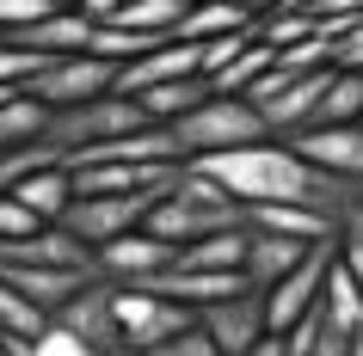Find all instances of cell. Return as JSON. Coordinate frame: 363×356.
<instances>
[{
    "mask_svg": "<svg viewBox=\"0 0 363 356\" xmlns=\"http://www.w3.org/2000/svg\"><path fill=\"white\" fill-rule=\"evenodd\" d=\"M191 166L210 172L240 209L247 203H302L308 172H314L277 135H259V142H240V148H216V154H191Z\"/></svg>",
    "mask_w": 363,
    "mask_h": 356,
    "instance_id": "obj_1",
    "label": "cell"
},
{
    "mask_svg": "<svg viewBox=\"0 0 363 356\" xmlns=\"http://www.w3.org/2000/svg\"><path fill=\"white\" fill-rule=\"evenodd\" d=\"M172 142H179V154L191 160V154H216V148H240V142H259L265 135V123H259V111H252L247 98H228V93H203L197 105H185V111L167 123Z\"/></svg>",
    "mask_w": 363,
    "mask_h": 356,
    "instance_id": "obj_2",
    "label": "cell"
},
{
    "mask_svg": "<svg viewBox=\"0 0 363 356\" xmlns=\"http://www.w3.org/2000/svg\"><path fill=\"white\" fill-rule=\"evenodd\" d=\"M172 178V172H167ZM167 178H154V185H135V190H93V197H68V209H62L56 222L74 234L80 246H99L111 240V234H130V227L148 222L154 197L167 190Z\"/></svg>",
    "mask_w": 363,
    "mask_h": 356,
    "instance_id": "obj_3",
    "label": "cell"
},
{
    "mask_svg": "<svg viewBox=\"0 0 363 356\" xmlns=\"http://www.w3.org/2000/svg\"><path fill=\"white\" fill-rule=\"evenodd\" d=\"M135 123H148V117L135 111V98L130 93H93V98H80V105H62V111H50V123H43V142L62 154H74V148H93V142H111V135L135 130Z\"/></svg>",
    "mask_w": 363,
    "mask_h": 356,
    "instance_id": "obj_4",
    "label": "cell"
},
{
    "mask_svg": "<svg viewBox=\"0 0 363 356\" xmlns=\"http://www.w3.org/2000/svg\"><path fill=\"white\" fill-rule=\"evenodd\" d=\"M111 319H117L123 350H154L160 338L191 326V307L160 295V289H148V282H111Z\"/></svg>",
    "mask_w": 363,
    "mask_h": 356,
    "instance_id": "obj_5",
    "label": "cell"
},
{
    "mask_svg": "<svg viewBox=\"0 0 363 356\" xmlns=\"http://www.w3.org/2000/svg\"><path fill=\"white\" fill-rule=\"evenodd\" d=\"M111 80H117V62L74 50V56H43L19 93H31L38 105L62 111V105H80V98H93V93H111Z\"/></svg>",
    "mask_w": 363,
    "mask_h": 356,
    "instance_id": "obj_6",
    "label": "cell"
},
{
    "mask_svg": "<svg viewBox=\"0 0 363 356\" xmlns=\"http://www.w3.org/2000/svg\"><path fill=\"white\" fill-rule=\"evenodd\" d=\"M191 319L210 332V344L222 356H240L252 344V338H265V301H259V289H228V295L203 301V307H191Z\"/></svg>",
    "mask_w": 363,
    "mask_h": 356,
    "instance_id": "obj_7",
    "label": "cell"
},
{
    "mask_svg": "<svg viewBox=\"0 0 363 356\" xmlns=\"http://www.w3.org/2000/svg\"><path fill=\"white\" fill-rule=\"evenodd\" d=\"M160 264H172V246L160 234H148V227H130V234H111V240L93 246V270L105 282H142Z\"/></svg>",
    "mask_w": 363,
    "mask_h": 356,
    "instance_id": "obj_8",
    "label": "cell"
},
{
    "mask_svg": "<svg viewBox=\"0 0 363 356\" xmlns=\"http://www.w3.org/2000/svg\"><path fill=\"white\" fill-rule=\"evenodd\" d=\"M277 142H289L296 160H308L320 172H345V178L363 172V130L357 123H308V130H289Z\"/></svg>",
    "mask_w": 363,
    "mask_h": 356,
    "instance_id": "obj_9",
    "label": "cell"
},
{
    "mask_svg": "<svg viewBox=\"0 0 363 356\" xmlns=\"http://www.w3.org/2000/svg\"><path fill=\"white\" fill-rule=\"evenodd\" d=\"M50 319H62L74 338L99 344V350H123V338H117V319H111V282H105V277H86V282H80V289L62 301Z\"/></svg>",
    "mask_w": 363,
    "mask_h": 356,
    "instance_id": "obj_10",
    "label": "cell"
},
{
    "mask_svg": "<svg viewBox=\"0 0 363 356\" xmlns=\"http://www.w3.org/2000/svg\"><path fill=\"white\" fill-rule=\"evenodd\" d=\"M86 277H93V270H74V264H0V282L19 289V295H31L43 314H56Z\"/></svg>",
    "mask_w": 363,
    "mask_h": 356,
    "instance_id": "obj_11",
    "label": "cell"
},
{
    "mask_svg": "<svg viewBox=\"0 0 363 356\" xmlns=\"http://www.w3.org/2000/svg\"><path fill=\"white\" fill-rule=\"evenodd\" d=\"M314 240H284V234H259V227H247V252H240V282L247 289H265V282H277L289 270V264L302 258Z\"/></svg>",
    "mask_w": 363,
    "mask_h": 356,
    "instance_id": "obj_12",
    "label": "cell"
},
{
    "mask_svg": "<svg viewBox=\"0 0 363 356\" xmlns=\"http://www.w3.org/2000/svg\"><path fill=\"white\" fill-rule=\"evenodd\" d=\"M320 319L333 326V332H363V295H357V270L339 258H326L320 270Z\"/></svg>",
    "mask_w": 363,
    "mask_h": 356,
    "instance_id": "obj_13",
    "label": "cell"
},
{
    "mask_svg": "<svg viewBox=\"0 0 363 356\" xmlns=\"http://www.w3.org/2000/svg\"><path fill=\"white\" fill-rule=\"evenodd\" d=\"M240 222L259 227V234H284V240H333V222H320L302 203H247Z\"/></svg>",
    "mask_w": 363,
    "mask_h": 356,
    "instance_id": "obj_14",
    "label": "cell"
},
{
    "mask_svg": "<svg viewBox=\"0 0 363 356\" xmlns=\"http://www.w3.org/2000/svg\"><path fill=\"white\" fill-rule=\"evenodd\" d=\"M6 197H19L38 222H56L62 209H68V197H74V185H68V166H62V160H50V166H31L19 185L6 190Z\"/></svg>",
    "mask_w": 363,
    "mask_h": 356,
    "instance_id": "obj_15",
    "label": "cell"
},
{
    "mask_svg": "<svg viewBox=\"0 0 363 356\" xmlns=\"http://www.w3.org/2000/svg\"><path fill=\"white\" fill-rule=\"evenodd\" d=\"M247 25H252V13L234 6V0H191V6L179 13V25H172V38L210 43V38H222V31H247Z\"/></svg>",
    "mask_w": 363,
    "mask_h": 356,
    "instance_id": "obj_16",
    "label": "cell"
},
{
    "mask_svg": "<svg viewBox=\"0 0 363 356\" xmlns=\"http://www.w3.org/2000/svg\"><path fill=\"white\" fill-rule=\"evenodd\" d=\"M210 93V80L203 74H179V80H154V86H142L135 98V111L148 117V123H172V117L185 111V105H197V98Z\"/></svg>",
    "mask_w": 363,
    "mask_h": 356,
    "instance_id": "obj_17",
    "label": "cell"
},
{
    "mask_svg": "<svg viewBox=\"0 0 363 356\" xmlns=\"http://www.w3.org/2000/svg\"><path fill=\"white\" fill-rule=\"evenodd\" d=\"M265 68H271V43L247 38V43H240V50H234L228 62H222V68H216V74H203V80H210V93H228V98H240V93L252 86V80L265 74Z\"/></svg>",
    "mask_w": 363,
    "mask_h": 356,
    "instance_id": "obj_18",
    "label": "cell"
},
{
    "mask_svg": "<svg viewBox=\"0 0 363 356\" xmlns=\"http://www.w3.org/2000/svg\"><path fill=\"white\" fill-rule=\"evenodd\" d=\"M179 13H185V0H117L111 25H123V31H142V38H172Z\"/></svg>",
    "mask_w": 363,
    "mask_h": 356,
    "instance_id": "obj_19",
    "label": "cell"
},
{
    "mask_svg": "<svg viewBox=\"0 0 363 356\" xmlns=\"http://www.w3.org/2000/svg\"><path fill=\"white\" fill-rule=\"evenodd\" d=\"M43 123H50V105H38L31 93H6V98H0V148L38 142Z\"/></svg>",
    "mask_w": 363,
    "mask_h": 356,
    "instance_id": "obj_20",
    "label": "cell"
},
{
    "mask_svg": "<svg viewBox=\"0 0 363 356\" xmlns=\"http://www.w3.org/2000/svg\"><path fill=\"white\" fill-rule=\"evenodd\" d=\"M13 356H123V350H99L86 338H74L62 319H43L38 338H13Z\"/></svg>",
    "mask_w": 363,
    "mask_h": 356,
    "instance_id": "obj_21",
    "label": "cell"
},
{
    "mask_svg": "<svg viewBox=\"0 0 363 356\" xmlns=\"http://www.w3.org/2000/svg\"><path fill=\"white\" fill-rule=\"evenodd\" d=\"M43 319H50V314H43L31 295H19V289L0 282V332H6V338H38Z\"/></svg>",
    "mask_w": 363,
    "mask_h": 356,
    "instance_id": "obj_22",
    "label": "cell"
},
{
    "mask_svg": "<svg viewBox=\"0 0 363 356\" xmlns=\"http://www.w3.org/2000/svg\"><path fill=\"white\" fill-rule=\"evenodd\" d=\"M142 356H222L210 344V332H203V326H185V332H172V338H160V344H154V350H142Z\"/></svg>",
    "mask_w": 363,
    "mask_h": 356,
    "instance_id": "obj_23",
    "label": "cell"
},
{
    "mask_svg": "<svg viewBox=\"0 0 363 356\" xmlns=\"http://www.w3.org/2000/svg\"><path fill=\"white\" fill-rule=\"evenodd\" d=\"M320 43H326V68H363V25H345Z\"/></svg>",
    "mask_w": 363,
    "mask_h": 356,
    "instance_id": "obj_24",
    "label": "cell"
},
{
    "mask_svg": "<svg viewBox=\"0 0 363 356\" xmlns=\"http://www.w3.org/2000/svg\"><path fill=\"white\" fill-rule=\"evenodd\" d=\"M38 227H43V222L19 203V197H6V190H0V240H19V234H38Z\"/></svg>",
    "mask_w": 363,
    "mask_h": 356,
    "instance_id": "obj_25",
    "label": "cell"
},
{
    "mask_svg": "<svg viewBox=\"0 0 363 356\" xmlns=\"http://www.w3.org/2000/svg\"><path fill=\"white\" fill-rule=\"evenodd\" d=\"M50 6L43 0H0V38H13V31H25L31 19H43Z\"/></svg>",
    "mask_w": 363,
    "mask_h": 356,
    "instance_id": "obj_26",
    "label": "cell"
},
{
    "mask_svg": "<svg viewBox=\"0 0 363 356\" xmlns=\"http://www.w3.org/2000/svg\"><path fill=\"white\" fill-rule=\"evenodd\" d=\"M74 13H86V19H111V13H117V0H74Z\"/></svg>",
    "mask_w": 363,
    "mask_h": 356,
    "instance_id": "obj_27",
    "label": "cell"
},
{
    "mask_svg": "<svg viewBox=\"0 0 363 356\" xmlns=\"http://www.w3.org/2000/svg\"><path fill=\"white\" fill-rule=\"evenodd\" d=\"M234 6H247L252 19H259V13H271V6H284V0H234Z\"/></svg>",
    "mask_w": 363,
    "mask_h": 356,
    "instance_id": "obj_28",
    "label": "cell"
},
{
    "mask_svg": "<svg viewBox=\"0 0 363 356\" xmlns=\"http://www.w3.org/2000/svg\"><path fill=\"white\" fill-rule=\"evenodd\" d=\"M0 356H13V338H6V332H0Z\"/></svg>",
    "mask_w": 363,
    "mask_h": 356,
    "instance_id": "obj_29",
    "label": "cell"
},
{
    "mask_svg": "<svg viewBox=\"0 0 363 356\" xmlns=\"http://www.w3.org/2000/svg\"><path fill=\"white\" fill-rule=\"evenodd\" d=\"M43 6H74V0H43Z\"/></svg>",
    "mask_w": 363,
    "mask_h": 356,
    "instance_id": "obj_30",
    "label": "cell"
},
{
    "mask_svg": "<svg viewBox=\"0 0 363 356\" xmlns=\"http://www.w3.org/2000/svg\"><path fill=\"white\" fill-rule=\"evenodd\" d=\"M185 6H191V0H185Z\"/></svg>",
    "mask_w": 363,
    "mask_h": 356,
    "instance_id": "obj_31",
    "label": "cell"
}]
</instances>
